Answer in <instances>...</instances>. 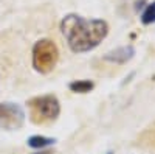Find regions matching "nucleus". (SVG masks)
<instances>
[{
  "instance_id": "nucleus-2",
  "label": "nucleus",
  "mask_w": 155,
  "mask_h": 154,
  "mask_svg": "<svg viewBox=\"0 0 155 154\" xmlns=\"http://www.w3.org/2000/svg\"><path fill=\"white\" fill-rule=\"evenodd\" d=\"M59 59V51L53 41L41 39L33 47V67L41 72L48 73L54 69L56 62Z\"/></svg>"
},
{
  "instance_id": "nucleus-6",
  "label": "nucleus",
  "mask_w": 155,
  "mask_h": 154,
  "mask_svg": "<svg viewBox=\"0 0 155 154\" xmlns=\"http://www.w3.org/2000/svg\"><path fill=\"white\" fill-rule=\"evenodd\" d=\"M54 142H56L54 139H48V137H42V135H33L28 139V145L31 148H44V146H48Z\"/></svg>"
},
{
  "instance_id": "nucleus-3",
  "label": "nucleus",
  "mask_w": 155,
  "mask_h": 154,
  "mask_svg": "<svg viewBox=\"0 0 155 154\" xmlns=\"http://www.w3.org/2000/svg\"><path fill=\"white\" fill-rule=\"evenodd\" d=\"M31 111L34 117H39L41 121H47V120H54L59 112H61V106L56 97L53 95H44L34 98L31 103Z\"/></svg>"
},
{
  "instance_id": "nucleus-5",
  "label": "nucleus",
  "mask_w": 155,
  "mask_h": 154,
  "mask_svg": "<svg viewBox=\"0 0 155 154\" xmlns=\"http://www.w3.org/2000/svg\"><path fill=\"white\" fill-rule=\"evenodd\" d=\"M134 56V48L132 47H121L116 48L115 51H110V53L106 55V59L110 62H116V64H123L126 61H129Z\"/></svg>"
},
{
  "instance_id": "nucleus-7",
  "label": "nucleus",
  "mask_w": 155,
  "mask_h": 154,
  "mask_svg": "<svg viewBox=\"0 0 155 154\" xmlns=\"http://www.w3.org/2000/svg\"><path fill=\"white\" fill-rule=\"evenodd\" d=\"M141 22L144 25L155 23V2H152L146 6V9L143 11V14H141Z\"/></svg>"
},
{
  "instance_id": "nucleus-1",
  "label": "nucleus",
  "mask_w": 155,
  "mask_h": 154,
  "mask_svg": "<svg viewBox=\"0 0 155 154\" xmlns=\"http://www.w3.org/2000/svg\"><path fill=\"white\" fill-rule=\"evenodd\" d=\"M61 31L74 53H85L106 39L109 25L101 19H84L78 14H68L61 22Z\"/></svg>"
},
{
  "instance_id": "nucleus-4",
  "label": "nucleus",
  "mask_w": 155,
  "mask_h": 154,
  "mask_svg": "<svg viewBox=\"0 0 155 154\" xmlns=\"http://www.w3.org/2000/svg\"><path fill=\"white\" fill-rule=\"evenodd\" d=\"M25 121V112L16 103H0V128L14 131L22 128Z\"/></svg>"
},
{
  "instance_id": "nucleus-8",
  "label": "nucleus",
  "mask_w": 155,
  "mask_h": 154,
  "mask_svg": "<svg viewBox=\"0 0 155 154\" xmlns=\"http://www.w3.org/2000/svg\"><path fill=\"white\" fill-rule=\"evenodd\" d=\"M70 89L73 92H79V94H87L93 89V83L92 81H74L70 84Z\"/></svg>"
}]
</instances>
